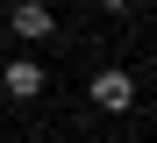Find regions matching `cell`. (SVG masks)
I'll return each instance as SVG.
<instances>
[{"mask_svg":"<svg viewBox=\"0 0 157 143\" xmlns=\"http://www.w3.org/2000/svg\"><path fill=\"white\" fill-rule=\"evenodd\" d=\"M86 100H93V107H107V114H128V107H136V79H128L121 65H107V72H93V79H86Z\"/></svg>","mask_w":157,"mask_h":143,"instance_id":"1","label":"cell"},{"mask_svg":"<svg viewBox=\"0 0 157 143\" xmlns=\"http://www.w3.org/2000/svg\"><path fill=\"white\" fill-rule=\"evenodd\" d=\"M7 29H14L21 43H50V36H57V14H50L43 0H14V14H7Z\"/></svg>","mask_w":157,"mask_h":143,"instance_id":"2","label":"cell"},{"mask_svg":"<svg viewBox=\"0 0 157 143\" xmlns=\"http://www.w3.org/2000/svg\"><path fill=\"white\" fill-rule=\"evenodd\" d=\"M0 86H7V100H36L50 86V72L36 65V57H7V65H0Z\"/></svg>","mask_w":157,"mask_h":143,"instance_id":"3","label":"cell"},{"mask_svg":"<svg viewBox=\"0 0 157 143\" xmlns=\"http://www.w3.org/2000/svg\"><path fill=\"white\" fill-rule=\"evenodd\" d=\"M100 7H107V14H128V7H136V0H100Z\"/></svg>","mask_w":157,"mask_h":143,"instance_id":"4","label":"cell"},{"mask_svg":"<svg viewBox=\"0 0 157 143\" xmlns=\"http://www.w3.org/2000/svg\"><path fill=\"white\" fill-rule=\"evenodd\" d=\"M150 72H157V50H150Z\"/></svg>","mask_w":157,"mask_h":143,"instance_id":"5","label":"cell"}]
</instances>
